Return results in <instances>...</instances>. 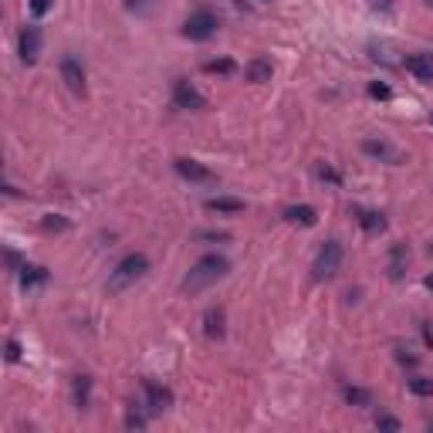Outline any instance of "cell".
<instances>
[{
  "instance_id": "f1b7e54d",
  "label": "cell",
  "mask_w": 433,
  "mask_h": 433,
  "mask_svg": "<svg viewBox=\"0 0 433 433\" xmlns=\"http://www.w3.org/2000/svg\"><path fill=\"white\" fill-rule=\"evenodd\" d=\"M319 176H321V180H328V183H339V180H342V176H339L335 170H332V166H321Z\"/></svg>"
},
{
  "instance_id": "8fae6325",
  "label": "cell",
  "mask_w": 433,
  "mask_h": 433,
  "mask_svg": "<svg viewBox=\"0 0 433 433\" xmlns=\"http://www.w3.org/2000/svg\"><path fill=\"white\" fill-rule=\"evenodd\" d=\"M44 284H48V271L44 267H38V264H24L20 267V288L24 291H38Z\"/></svg>"
},
{
  "instance_id": "3957f363",
  "label": "cell",
  "mask_w": 433,
  "mask_h": 433,
  "mask_svg": "<svg viewBox=\"0 0 433 433\" xmlns=\"http://www.w3.org/2000/svg\"><path fill=\"white\" fill-rule=\"evenodd\" d=\"M342 267V244L339 241H325L319 247V254H315V264H312V278L315 281H328V278H335Z\"/></svg>"
},
{
  "instance_id": "9a60e30c",
  "label": "cell",
  "mask_w": 433,
  "mask_h": 433,
  "mask_svg": "<svg viewBox=\"0 0 433 433\" xmlns=\"http://www.w3.org/2000/svg\"><path fill=\"white\" fill-rule=\"evenodd\" d=\"M362 149L369 152V156H376V159H386V163H399V152L393 149V146H389V142H382V139H366V142H362Z\"/></svg>"
},
{
  "instance_id": "83f0119b",
  "label": "cell",
  "mask_w": 433,
  "mask_h": 433,
  "mask_svg": "<svg viewBox=\"0 0 433 433\" xmlns=\"http://www.w3.org/2000/svg\"><path fill=\"white\" fill-rule=\"evenodd\" d=\"M369 95H373V98H389V88L379 85V81H373V85H369Z\"/></svg>"
},
{
  "instance_id": "5b68a950",
  "label": "cell",
  "mask_w": 433,
  "mask_h": 433,
  "mask_svg": "<svg viewBox=\"0 0 433 433\" xmlns=\"http://www.w3.org/2000/svg\"><path fill=\"white\" fill-rule=\"evenodd\" d=\"M173 105H176V109H189V112H196V109H207V98L196 92L187 78H176V85H173Z\"/></svg>"
},
{
  "instance_id": "30bf717a",
  "label": "cell",
  "mask_w": 433,
  "mask_h": 433,
  "mask_svg": "<svg viewBox=\"0 0 433 433\" xmlns=\"http://www.w3.org/2000/svg\"><path fill=\"white\" fill-rule=\"evenodd\" d=\"M403 65H406V72L416 78V81H433V55H406L403 58Z\"/></svg>"
},
{
  "instance_id": "6da1fadb",
  "label": "cell",
  "mask_w": 433,
  "mask_h": 433,
  "mask_svg": "<svg viewBox=\"0 0 433 433\" xmlns=\"http://www.w3.org/2000/svg\"><path fill=\"white\" fill-rule=\"evenodd\" d=\"M227 271H230V261L220 258V254H207V258H200V261L193 264L187 271V278H183V291H204L210 284H217L220 278H227Z\"/></svg>"
},
{
  "instance_id": "5bb4252c",
  "label": "cell",
  "mask_w": 433,
  "mask_h": 433,
  "mask_svg": "<svg viewBox=\"0 0 433 433\" xmlns=\"http://www.w3.org/2000/svg\"><path fill=\"white\" fill-rule=\"evenodd\" d=\"M271 61L267 58H251L247 61V68H244V75H247V81H254V85H261V81H271Z\"/></svg>"
},
{
  "instance_id": "4fadbf2b",
  "label": "cell",
  "mask_w": 433,
  "mask_h": 433,
  "mask_svg": "<svg viewBox=\"0 0 433 433\" xmlns=\"http://www.w3.org/2000/svg\"><path fill=\"white\" fill-rule=\"evenodd\" d=\"M284 220L288 224L315 227L319 224V213H315V207H308V204H298V207H284Z\"/></svg>"
},
{
  "instance_id": "4dcf8cb0",
  "label": "cell",
  "mask_w": 433,
  "mask_h": 433,
  "mask_svg": "<svg viewBox=\"0 0 433 433\" xmlns=\"http://www.w3.org/2000/svg\"><path fill=\"white\" fill-rule=\"evenodd\" d=\"M427 4H433V0H427Z\"/></svg>"
},
{
  "instance_id": "e0dca14e",
  "label": "cell",
  "mask_w": 433,
  "mask_h": 433,
  "mask_svg": "<svg viewBox=\"0 0 433 433\" xmlns=\"http://www.w3.org/2000/svg\"><path fill=\"white\" fill-rule=\"evenodd\" d=\"M207 210H217V213H241V210H244V200H237V196H210Z\"/></svg>"
},
{
  "instance_id": "4316f807",
  "label": "cell",
  "mask_w": 433,
  "mask_h": 433,
  "mask_svg": "<svg viewBox=\"0 0 433 433\" xmlns=\"http://www.w3.org/2000/svg\"><path fill=\"white\" fill-rule=\"evenodd\" d=\"M376 427H386V430H399V420H396V416H376Z\"/></svg>"
},
{
  "instance_id": "7a4b0ae2",
  "label": "cell",
  "mask_w": 433,
  "mask_h": 433,
  "mask_svg": "<svg viewBox=\"0 0 433 433\" xmlns=\"http://www.w3.org/2000/svg\"><path fill=\"white\" fill-rule=\"evenodd\" d=\"M146 271H149V258L146 254H126L122 261L115 264L112 274H109V295H119V291L132 288L135 281H142Z\"/></svg>"
},
{
  "instance_id": "2e32d148",
  "label": "cell",
  "mask_w": 433,
  "mask_h": 433,
  "mask_svg": "<svg viewBox=\"0 0 433 433\" xmlns=\"http://www.w3.org/2000/svg\"><path fill=\"white\" fill-rule=\"evenodd\" d=\"M359 227H362L366 234H382V230H386V217L376 213V210H359Z\"/></svg>"
},
{
  "instance_id": "d6a6232c",
  "label": "cell",
  "mask_w": 433,
  "mask_h": 433,
  "mask_svg": "<svg viewBox=\"0 0 433 433\" xmlns=\"http://www.w3.org/2000/svg\"><path fill=\"white\" fill-rule=\"evenodd\" d=\"M430 119H433V115H430Z\"/></svg>"
},
{
  "instance_id": "9c48e42d",
  "label": "cell",
  "mask_w": 433,
  "mask_h": 433,
  "mask_svg": "<svg viewBox=\"0 0 433 433\" xmlns=\"http://www.w3.org/2000/svg\"><path fill=\"white\" fill-rule=\"evenodd\" d=\"M18 51H20V61H24V65H34V61H38V55H41V31L34 27V24L20 31Z\"/></svg>"
},
{
  "instance_id": "ffe728a7",
  "label": "cell",
  "mask_w": 433,
  "mask_h": 433,
  "mask_svg": "<svg viewBox=\"0 0 433 433\" xmlns=\"http://www.w3.org/2000/svg\"><path fill=\"white\" fill-rule=\"evenodd\" d=\"M88 389H92V379L88 376H78L75 379V406H88Z\"/></svg>"
},
{
  "instance_id": "7402d4cb",
  "label": "cell",
  "mask_w": 433,
  "mask_h": 433,
  "mask_svg": "<svg viewBox=\"0 0 433 433\" xmlns=\"http://www.w3.org/2000/svg\"><path fill=\"white\" fill-rule=\"evenodd\" d=\"M406 386H410V393H416V396H433V379H427V376H413Z\"/></svg>"
},
{
  "instance_id": "8992f818",
  "label": "cell",
  "mask_w": 433,
  "mask_h": 433,
  "mask_svg": "<svg viewBox=\"0 0 433 433\" xmlns=\"http://www.w3.org/2000/svg\"><path fill=\"white\" fill-rule=\"evenodd\" d=\"M173 170L180 173L183 180H189V183H200V187H213V183H217V173L207 170V166L196 163V159H176Z\"/></svg>"
},
{
  "instance_id": "ba28073f",
  "label": "cell",
  "mask_w": 433,
  "mask_h": 433,
  "mask_svg": "<svg viewBox=\"0 0 433 433\" xmlns=\"http://www.w3.org/2000/svg\"><path fill=\"white\" fill-rule=\"evenodd\" d=\"M142 406L149 410V413H163V410H170L173 406V393L166 389V386H159V382H152V379H146L142 382Z\"/></svg>"
},
{
  "instance_id": "277c9868",
  "label": "cell",
  "mask_w": 433,
  "mask_h": 433,
  "mask_svg": "<svg viewBox=\"0 0 433 433\" xmlns=\"http://www.w3.org/2000/svg\"><path fill=\"white\" fill-rule=\"evenodd\" d=\"M217 27H220V18L213 14V11H193L183 24V38L189 41H210L217 34Z\"/></svg>"
},
{
  "instance_id": "f546056e",
  "label": "cell",
  "mask_w": 433,
  "mask_h": 433,
  "mask_svg": "<svg viewBox=\"0 0 433 433\" xmlns=\"http://www.w3.org/2000/svg\"><path fill=\"white\" fill-rule=\"evenodd\" d=\"M373 7H376V11H389V7H393V0H373Z\"/></svg>"
},
{
  "instance_id": "d6986e66",
  "label": "cell",
  "mask_w": 433,
  "mask_h": 433,
  "mask_svg": "<svg viewBox=\"0 0 433 433\" xmlns=\"http://www.w3.org/2000/svg\"><path fill=\"white\" fill-rule=\"evenodd\" d=\"M403 261H406V247L396 244L393 247V261H389V278H393V281L403 278Z\"/></svg>"
},
{
  "instance_id": "ac0fdd59",
  "label": "cell",
  "mask_w": 433,
  "mask_h": 433,
  "mask_svg": "<svg viewBox=\"0 0 433 433\" xmlns=\"http://www.w3.org/2000/svg\"><path fill=\"white\" fill-rule=\"evenodd\" d=\"M342 396H345V403H352V406H373V396H369V389L345 386V389H342Z\"/></svg>"
},
{
  "instance_id": "cb8c5ba5",
  "label": "cell",
  "mask_w": 433,
  "mask_h": 433,
  "mask_svg": "<svg viewBox=\"0 0 433 433\" xmlns=\"http://www.w3.org/2000/svg\"><path fill=\"white\" fill-rule=\"evenodd\" d=\"M41 227H44V230H65L68 220H65V217H55V213H48V217L41 220Z\"/></svg>"
},
{
  "instance_id": "52a82bcc",
  "label": "cell",
  "mask_w": 433,
  "mask_h": 433,
  "mask_svg": "<svg viewBox=\"0 0 433 433\" xmlns=\"http://www.w3.org/2000/svg\"><path fill=\"white\" fill-rule=\"evenodd\" d=\"M58 72H61V81L68 85V92H75V95L85 92V68H81V61H78L75 55H65V58H61Z\"/></svg>"
},
{
  "instance_id": "44dd1931",
  "label": "cell",
  "mask_w": 433,
  "mask_h": 433,
  "mask_svg": "<svg viewBox=\"0 0 433 433\" xmlns=\"http://www.w3.org/2000/svg\"><path fill=\"white\" fill-rule=\"evenodd\" d=\"M234 68H237V65H234L230 58H220V61H207V65H204V72H210V75H230Z\"/></svg>"
},
{
  "instance_id": "7c38bea8",
  "label": "cell",
  "mask_w": 433,
  "mask_h": 433,
  "mask_svg": "<svg viewBox=\"0 0 433 433\" xmlns=\"http://www.w3.org/2000/svg\"><path fill=\"white\" fill-rule=\"evenodd\" d=\"M204 335H207V339H217V342L227 335L224 312H220V308H207V312H204Z\"/></svg>"
},
{
  "instance_id": "d4e9b609",
  "label": "cell",
  "mask_w": 433,
  "mask_h": 433,
  "mask_svg": "<svg viewBox=\"0 0 433 433\" xmlns=\"http://www.w3.org/2000/svg\"><path fill=\"white\" fill-rule=\"evenodd\" d=\"M51 4H55V0H31V14H34V18H44V14L51 11Z\"/></svg>"
},
{
  "instance_id": "1f68e13d",
  "label": "cell",
  "mask_w": 433,
  "mask_h": 433,
  "mask_svg": "<svg viewBox=\"0 0 433 433\" xmlns=\"http://www.w3.org/2000/svg\"><path fill=\"white\" fill-rule=\"evenodd\" d=\"M430 430H433V423H430Z\"/></svg>"
},
{
  "instance_id": "484cf974",
  "label": "cell",
  "mask_w": 433,
  "mask_h": 433,
  "mask_svg": "<svg viewBox=\"0 0 433 433\" xmlns=\"http://www.w3.org/2000/svg\"><path fill=\"white\" fill-rule=\"evenodd\" d=\"M4 349H7V352H4V356H7V362H18V359H20V342L18 339H7V345H4Z\"/></svg>"
},
{
  "instance_id": "603a6c76",
  "label": "cell",
  "mask_w": 433,
  "mask_h": 433,
  "mask_svg": "<svg viewBox=\"0 0 433 433\" xmlns=\"http://www.w3.org/2000/svg\"><path fill=\"white\" fill-rule=\"evenodd\" d=\"M126 427H129V430H142V427H146V413L129 410V416H126Z\"/></svg>"
}]
</instances>
